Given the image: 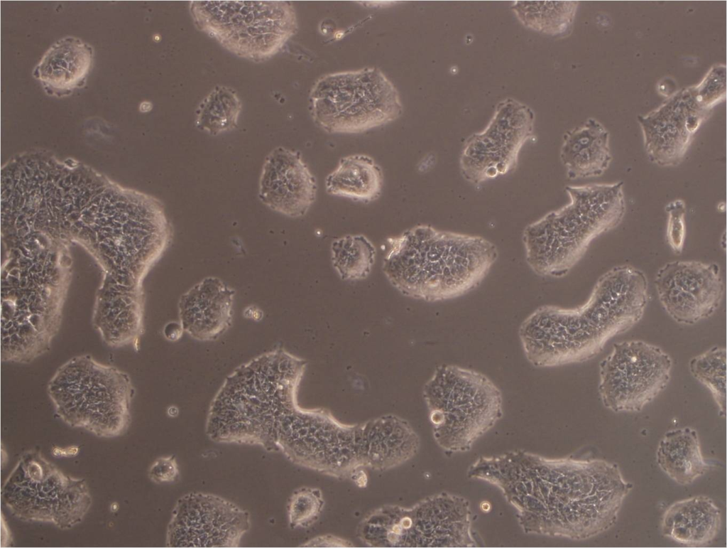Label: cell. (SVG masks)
<instances>
[{
  "label": "cell",
  "mask_w": 727,
  "mask_h": 548,
  "mask_svg": "<svg viewBox=\"0 0 727 548\" xmlns=\"http://www.w3.org/2000/svg\"><path fill=\"white\" fill-rule=\"evenodd\" d=\"M648 299L645 273L630 265L616 266L598 279L583 304L544 305L521 323L518 335L525 358L537 367L588 361L642 319Z\"/></svg>",
  "instance_id": "cell-2"
},
{
  "label": "cell",
  "mask_w": 727,
  "mask_h": 548,
  "mask_svg": "<svg viewBox=\"0 0 727 548\" xmlns=\"http://www.w3.org/2000/svg\"><path fill=\"white\" fill-rule=\"evenodd\" d=\"M469 473L502 489L526 532L577 540L612 527L633 487L615 463L525 452L482 458Z\"/></svg>",
  "instance_id": "cell-1"
},
{
  "label": "cell",
  "mask_w": 727,
  "mask_h": 548,
  "mask_svg": "<svg viewBox=\"0 0 727 548\" xmlns=\"http://www.w3.org/2000/svg\"><path fill=\"white\" fill-rule=\"evenodd\" d=\"M665 212L667 214V242L673 252L679 254L683 250L686 235V203L682 199H675L666 205Z\"/></svg>",
  "instance_id": "cell-27"
},
{
  "label": "cell",
  "mask_w": 727,
  "mask_h": 548,
  "mask_svg": "<svg viewBox=\"0 0 727 548\" xmlns=\"http://www.w3.org/2000/svg\"><path fill=\"white\" fill-rule=\"evenodd\" d=\"M623 181L567 186L570 201L524 230L525 260L537 275L559 278L579 262L591 242L616 228L625 213Z\"/></svg>",
  "instance_id": "cell-5"
},
{
  "label": "cell",
  "mask_w": 727,
  "mask_h": 548,
  "mask_svg": "<svg viewBox=\"0 0 727 548\" xmlns=\"http://www.w3.org/2000/svg\"><path fill=\"white\" fill-rule=\"evenodd\" d=\"M148 478L153 483L161 484L173 483L179 477V468L174 456L157 458L148 471Z\"/></svg>",
  "instance_id": "cell-28"
},
{
  "label": "cell",
  "mask_w": 727,
  "mask_h": 548,
  "mask_svg": "<svg viewBox=\"0 0 727 548\" xmlns=\"http://www.w3.org/2000/svg\"><path fill=\"white\" fill-rule=\"evenodd\" d=\"M721 527L720 509L710 498L696 495L677 501L664 512L662 534L690 547L711 544Z\"/></svg>",
  "instance_id": "cell-17"
},
{
  "label": "cell",
  "mask_w": 727,
  "mask_h": 548,
  "mask_svg": "<svg viewBox=\"0 0 727 548\" xmlns=\"http://www.w3.org/2000/svg\"><path fill=\"white\" fill-rule=\"evenodd\" d=\"M382 269L403 294L427 301L461 296L477 287L498 257L477 235L419 225L387 240Z\"/></svg>",
  "instance_id": "cell-4"
},
{
  "label": "cell",
  "mask_w": 727,
  "mask_h": 548,
  "mask_svg": "<svg viewBox=\"0 0 727 548\" xmlns=\"http://www.w3.org/2000/svg\"><path fill=\"white\" fill-rule=\"evenodd\" d=\"M406 547L473 546L470 510L463 498L439 495L408 509Z\"/></svg>",
  "instance_id": "cell-15"
},
{
  "label": "cell",
  "mask_w": 727,
  "mask_h": 548,
  "mask_svg": "<svg viewBox=\"0 0 727 548\" xmlns=\"http://www.w3.org/2000/svg\"><path fill=\"white\" fill-rule=\"evenodd\" d=\"M383 183L381 168L364 154L343 157L325 178L328 194L361 202H371L381 195Z\"/></svg>",
  "instance_id": "cell-21"
},
{
  "label": "cell",
  "mask_w": 727,
  "mask_h": 548,
  "mask_svg": "<svg viewBox=\"0 0 727 548\" xmlns=\"http://www.w3.org/2000/svg\"><path fill=\"white\" fill-rule=\"evenodd\" d=\"M323 500L319 490L300 488L290 497L288 512L292 528L311 524L322 510Z\"/></svg>",
  "instance_id": "cell-26"
},
{
  "label": "cell",
  "mask_w": 727,
  "mask_h": 548,
  "mask_svg": "<svg viewBox=\"0 0 727 548\" xmlns=\"http://www.w3.org/2000/svg\"><path fill=\"white\" fill-rule=\"evenodd\" d=\"M89 60V52L78 43L58 44L48 52L40 63V79L53 88L69 90L84 76Z\"/></svg>",
  "instance_id": "cell-22"
},
{
  "label": "cell",
  "mask_w": 727,
  "mask_h": 548,
  "mask_svg": "<svg viewBox=\"0 0 727 548\" xmlns=\"http://www.w3.org/2000/svg\"><path fill=\"white\" fill-rule=\"evenodd\" d=\"M699 122L700 119L695 116L687 119H643L644 144L649 159L662 167L679 165Z\"/></svg>",
  "instance_id": "cell-20"
},
{
  "label": "cell",
  "mask_w": 727,
  "mask_h": 548,
  "mask_svg": "<svg viewBox=\"0 0 727 548\" xmlns=\"http://www.w3.org/2000/svg\"><path fill=\"white\" fill-rule=\"evenodd\" d=\"M239 102L234 92L222 87L212 92L201 105L197 125L211 134H217L235 127Z\"/></svg>",
  "instance_id": "cell-25"
},
{
  "label": "cell",
  "mask_w": 727,
  "mask_h": 548,
  "mask_svg": "<svg viewBox=\"0 0 727 548\" xmlns=\"http://www.w3.org/2000/svg\"><path fill=\"white\" fill-rule=\"evenodd\" d=\"M249 513L219 496L192 493L180 498L168 526V547H237L250 528Z\"/></svg>",
  "instance_id": "cell-12"
},
{
  "label": "cell",
  "mask_w": 727,
  "mask_h": 548,
  "mask_svg": "<svg viewBox=\"0 0 727 548\" xmlns=\"http://www.w3.org/2000/svg\"><path fill=\"white\" fill-rule=\"evenodd\" d=\"M434 437L444 448L466 451L502 415V396L486 375L455 365L438 366L425 385Z\"/></svg>",
  "instance_id": "cell-7"
},
{
  "label": "cell",
  "mask_w": 727,
  "mask_h": 548,
  "mask_svg": "<svg viewBox=\"0 0 727 548\" xmlns=\"http://www.w3.org/2000/svg\"><path fill=\"white\" fill-rule=\"evenodd\" d=\"M672 360L660 347L643 340L615 343L599 363L598 394L614 412H640L667 386Z\"/></svg>",
  "instance_id": "cell-11"
},
{
  "label": "cell",
  "mask_w": 727,
  "mask_h": 548,
  "mask_svg": "<svg viewBox=\"0 0 727 548\" xmlns=\"http://www.w3.org/2000/svg\"><path fill=\"white\" fill-rule=\"evenodd\" d=\"M330 249L333 267L341 279L360 280L370 274L376 250L366 236L344 235L334 240Z\"/></svg>",
  "instance_id": "cell-23"
},
{
  "label": "cell",
  "mask_w": 727,
  "mask_h": 548,
  "mask_svg": "<svg viewBox=\"0 0 727 548\" xmlns=\"http://www.w3.org/2000/svg\"><path fill=\"white\" fill-rule=\"evenodd\" d=\"M79 452L80 447L75 445H72L65 448L55 446L51 450L52 455L57 458L73 457L77 456Z\"/></svg>",
  "instance_id": "cell-30"
},
{
  "label": "cell",
  "mask_w": 727,
  "mask_h": 548,
  "mask_svg": "<svg viewBox=\"0 0 727 548\" xmlns=\"http://www.w3.org/2000/svg\"><path fill=\"white\" fill-rule=\"evenodd\" d=\"M726 350L718 346L692 358L689 362L692 375L710 391L721 417L726 415Z\"/></svg>",
  "instance_id": "cell-24"
},
{
  "label": "cell",
  "mask_w": 727,
  "mask_h": 548,
  "mask_svg": "<svg viewBox=\"0 0 727 548\" xmlns=\"http://www.w3.org/2000/svg\"><path fill=\"white\" fill-rule=\"evenodd\" d=\"M315 176L299 152L284 147L266 158L258 184L260 200L290 217L305 215L316 199Z\"/></svg>",
  "instance_id": "cell-14"
},
{
  "label": "cell",
  "mask_w": 727,
  "mask_h": 548,
  "mask_svg": "<svg viewBox=\"0 0 727 548\" xmlns=\"http://www.w3.org/2000/svg\"><path fill=\"white\" fill-rule=\"evenodd\" d=\"M611 159L608 133L595 121L569 134L561 151V160L570 180L599 176Z\"/></svg>",
  "instance_id": "cell-18"
},
{
  "label": "cell",
  "mask_w": 727,
  "mask_h": 548,
  "mask_svg": "<svg viewBox=\"0 0 727 548\" xmlns=\"http://www.w3.org/2000/svg\"><path fill=\"white\" fill-rule=\"evenodd\" d=\"M192 12L202 31L252 59L273 55L297 29L294 9L286 1H196Z\"/></svg>",
  "instance_id": "cell-10"
},
{
  "label": "cell",
  "mask_w": 727,
  "mask_h": 548,
  "mask_svg": "<svg viewBox=\"0 0 727 548\" xmlns=\"http://www.w3.org/2000/svg\"><path fill=\"white\" fill-rule=\"evenodd\" d=\"M310 109L315 124L331 134L364 132L403 112L397 89L376 68L323 76L311 90Z\"/></svg>",
  "instance_id": "cell-9"
},
{
  "label": "cell",
  "mask_w": 727,
  "mask_h": 548,
  "mask_svg": "<svg viewBox=\"0 0 727 548\" xmlns=\"http://www.w3.org/2000/svg\"><path fill=\"white\" fill-rule=\"evenodd\" d=\"M656 461L671 479L682 485L692 483L709 468L698 434L690 427L667 431L659 443Z\"/></svg>",
  "instance_id": "cell-19"
},
{
  "label": "cell",
  "mask_w": 727,
  "mask_h": 548,
  "mask_svg": "<svg viewBox=\"0 0 727 548\" xmlns=\"http://www.w3.org/2000/svg\"><path fill=\"white\" fill-rule=\"evenodd\" d=\"M47 392L55 414L70 427L109 439L124 434L131 424L135 389L129 375L89 355L60 366Z\"/></svg>",
  "instance_id": "cell-6"
},
{
  "label": "cell",
  "mask_w": 727,
  "mask_h": 548,
  "mask_svg": "<svg viewBox=\"0 0 727 548\" xmlns=\"http://www.w3.org/2000/svg\"><path fill=\"white\" fill-rule=\"evenodd\" d=\"M184 329L180 323L171 321L168 323L163 328V335L166 339L175 341L180 339Z\"/></svg>",
  "instance_id": "cell-29"
},
{
  "label": "cell",
  "mask_w": 727,
  "mask_h": 548,
  "mask_svg": "<svg viewBox=\"0 0 727 548\" xmlns=\"http://www.w3.org/2000/svg\"><path fill=\"white\" fill-rule=\"evenodd\" d=\"M307 362L281 348L237 367L214 398L206 433L219 443L261 445L275 451V436L297 407L296 392Z\"/></svg>",
  "instance_id": "cell-3"
},
{
  "label": "cell",
  "mask_w": 727,
  "mask_h": 548,
  "mask_svg": "<svg viewBox=\"0 0 727 548\" xmlns=\"http://www.w3.org/2000/svg\"><path fill=\"white\" fill-rule=\"evenodd\" d=\"M655 285L664 310L683 325L712 316L725 292L719 266L694 260L667 262L657 271Z\"/></svg>",
  "instance_id": "cell-13"
},
{
  "label": "cell",
  "mask_w": 727,
  "mask_h": 548,
  "mask_svg": "<svg viewBox=\"0 0 727 548\" xmlns=\"http://www.w3.org/2000/svg\"><path fill=\"white\" fill-rule=\"evenodd\" d=\"M6 537L4 547H9L12 542V537L11 536V532L8 528L6 524H4V520H1V538Z\"/></svg>",
  "instance_id": "cell-31"
},
{
  "label": "cell",
  "mask_w": 727,
  "mask_h": 548,
  "mask_svg": "<svg viewBox=\"0 0 727 548\" xmlns=\"http://www.w3.org/2000/svg\"><path fill=\"white\" fill-rule=\"evenodd\" d=\"M235 291L217 277H207L182 295L180 323L192 338L210 340L230 326Z\"/></svg>",
  "instance_id": "cell-16"
},
{
  "label": "cell",
  "mask_w": 727,
  "mask_h": 548,
  "mask_svg": "<svg viewBox=\"0 0 727 548\" xmlns=\"http://www.w3.org/2000/svg\"><path fill=\"white\" fill-rule=\"evenodd\" d=\"M3 504L15 517L68 530L89 512L92 495L84 478L62 473L37 450L19 457L1 489Z\"/></svg>",
  "instance_id": "cell-8"
}]
</instances>
